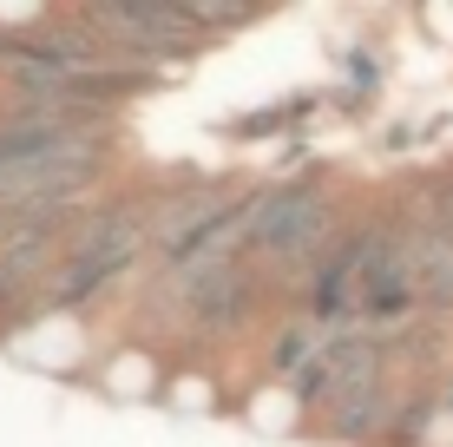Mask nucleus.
Returning <instances> with one entry per match:
<instances>
[{
	"label": "nucleus",
	"instance_id": "f257e3e1",
	"mask_svg": "<svg viewBox=\"0 0 453 447\" xmlns=\"http://www.w3.org/2000/svg\"><path fill=\"white\" fill-rule=\"evenodd\" d=\"M335 224L322 184H270L243 204V264H296Z\"/></svg>",
	"mask_w": 453,
	"mask_h": 447
},
{
	"label": "nucleus",
	"instance_id": "f03ea898",
	"mask_svg": "<svg viewBox=\"0 0 453 447\" xmlns=\"http://www.w3.org/2000/svg\"><path fill=\"white\" fill-rule=\"evenodd\" d=\"M92 27H119L112 46H125V53H138V59H171V53H184L197 34V20H191V7H92L86 13Z\"/></svg>",
	"mask_w": 453,
	"mask_h": 447
},
{
	"label": "nucleus",
	"instance_id": "7ed1b4c3",
	"mask_svg": "<svg viewBox=\"0 0 453 447\" xmlns=\"http://www.w3.org/2000/svg\"><path fill=\"white\" fill-rule=\"evenodd\" d=\"M191 20H197V27H243L250 7H191Z\"/></svg>",
	"mask_w": 453,
	"mask_h": 447
}]
</instances>
